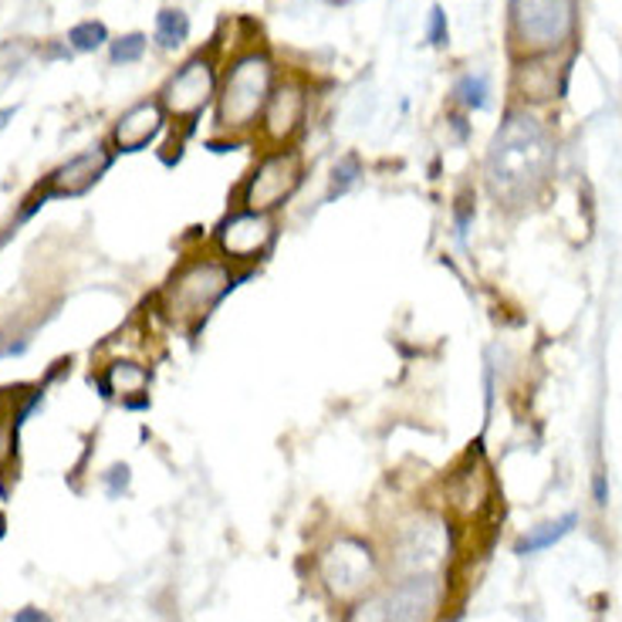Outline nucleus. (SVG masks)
Returning <instances> with one entry per match:
<instances>
[{"mask_svg":"<svg viewBox=\"0 0 622 622\" xmlns=\"http://www.w3.org/2000/svg\"><path fill=\"white\" fill-rule=\"evenodd\" d=\"M578 525V515L568 511L562 515L558 521H544L538 528H531L518 544H515V555H534V552H544V549H552V544H558L572 528Z\"/></svg>","mask_w":622,"mask_h":622,"instance_id":"obj_16","label":"nucleus"},{"mask_svg":"<svg viewBox=\"0 0 622 622\" xmlns=\"http://www.w3.org/2000/svg\"><path fill=\"white\" fill-rule=\"evenodd\" d=\"M440 599V572H410L385 592V622H434Z\"/></svg>","mask_w":622,"mask_h":622,"instance_id":"obj_9","label":"nucleus"},{"mask_svg":"<svg viewBox=\"0 0 622 622\" xmlns=\"http://www.w3.org/2000/svg\"><path fill=\"white\" fill-rule=\"evenodd\" d=\"M152 42L160 45L163 51H176L189 42V18L180 8H163L156 14V31Z\"/></svg>","mask_w":622,"mask_h":622,"instance_id":"obj_17","label":"nucleus"},{"mask_svg":"<svg viewBox=\"0 0 622 622\" xmlns=\"http://www.w3.org/2000/svg\"><path fill=\"white\" fill-rule=\"evenodd\" d=\"M108 45V27L102 21H82L68 31V48L71 51H82V55H92L99 48Z\"/></svg>","mask_w":622,"mask_h":622,"instance_id":"obj_20","label":"nucleus"},{"mask_svg":"<svg viewBox=\"0 0 622 622\" xmlns=\"http://www.w3.org/2000/svg\"><path fill=\"white\" fill-rule=\"evenodd\" d=\"M42 58H51V61L61 58V61H68V58H71V48H68V42H65V45H51V48L42 51Z\"/></svg>","mask_w":622,"mask_h":622,"instance_id":"obj_27","label":"nucleus"},{"mask_svg":"<svg viewBox=\"0 0 622 622\" xmlns=\"http://www.w3.org/2000/svg\"><path fill=\"white\" fill-rule=\"evenodd\" d=\"M575 0H508V48L515 61L552 58L575 34Z\"/></svg>","mask_w":622,"mask_h":622,"instance_id":"obj_4","label":"nucleus"},{"mask_svg":"<svg viewBox=\"0 0 622 622\" xmlns=\"http://www.w3.org/2000/svg\"><path fill=\"white\" fill-rule=\"evenodd\" d=\"M112 166V152L105 146H92L85 152L71 156L68 163H61L45 183H42V204L45 200H74L85 197V193L108 173Z\"/></svg>","mask_w":622,"mask_h":622,"instance_id":"obj_10","label":"nucleus"},{"mask_svg":"<svg viewBox=\"0 0 622 622\" xmlns=\"http://www.w3.org/2000/svg\"><path fill=\"white\" fill-rule=\"evenodd\" d=\"M319 578L335 602H359L379 581V555L369 541L342 534L319 555Z\"/></svg>","mask_w":622,"mask_h":622,"instance_id":"obj_5","label":"nucleus"},{"mask_svg":"<svg viewBox=\"0 0 622 622\" xmlns=\"http://www.w3.org/2000/svg\"><path fill=\"white\" fill-rule=\"evenodd\" d=\"M217 99V68L210 58L197 55L176 68V74L163 89V108L173 119H183L186 126H193L204 115V108Z\"/></svg>","mask_w":622,"mask_h":622,"instance_id":"obj_8","label":"nucleus"},{"mask_svg":"<svg viewBox=\"0 0 622 622\" xmlns=\"http://www.w3.org/2000/svg\"><path fill=\"white\" fill-rule=\"evenodd\" d=\"M304 115H308V92L295 78H285V82H275L270 89V99L264 105L261 115V129L264 139L281 146H291V139L304 129Z\"/></svg>","mask_w":622,"mask_h":622,"instance_id":"obj_11","label":"nucleus"},{"mask_svg":"<svg viewBox=\"0 0 622 622\" xmlns=\"http://www.w3.org/2000/svg\"><path fill=\"white\" fill-rule=\"evenodd\" d=\"M304 183V160L291 146L264 152L251 176L241 186L238 207L257 210V214H278Z\"/></svg>","mask_w":622,"mask_h":622,"instance_id":"obj_6","label":"nucleus"},{"mask_svg":"<svg viewBox=\"0 0 622 622\" xmlns=\"http://www.w3.org/2000/svg\"><path fill=\"white\" fill-rule=\"evenodd\" d=\"M102 481H105L108 497H123V494L129 491V481H133L129 463H115V466H108V474H105Z\"/></svg>","mask_w":622,"mask_h":622,"instance_id":"obj_24","label":"nucleus"},{"mask_svg":"<svg viewBox=\"0 0 622 622\" xmlns=\"http://www.w3.org/2000/svg\"><path fill=\"white\" fill-rule=\"evenodd\" d=\"M146 48H149V37L133 31V34H123V37H115V42H108V58H112V65H136V61H142Z\"/></svg>","mask_w":622,"mask_h":622,"instance_id":"obj_21","label":"nucleus"},{"mask_svg":"<svg viewBox=\"0 0 622 622\" xmlns=\"http://www.w3.org/2000/svg\"><path fill=\"white\" fill-rule=\"evenodd\" d=\"M166 123H170V115L160 99L136 102L133 108H126L119 115V123H115L112 146H115V152H142L163 136Z\"/></svg>","mask_w":622,"mask_h":622,"instance_id":"obj_12","label":"nucleus"},{"mask_svg":"<svg viewBox=\"0 0 622 622\" xmlns=\"http://www.w3.org/2000/svg\"><path fill=\"white\" fill-rule=\"evenodd\" d=\"M426 42L434 48H447L450 45V24H447V11L440 4L430 8V18H426Z\"/></svg>","mask_w":622,"mask_h":622,"instance_id":"obj_23","label":"nucleus"},{"mask_svg":"<svg viewBox=\"0 0 622 622\" xmlns=\"http://www.w3.org/2000/svg\"><path fill=\"white\" fill-rule=\"evenodd\" d=\"M14 622H55L48 612H42V609H34V606H27V609H21V612H14Z\"/></svg>","mask_w":622,"mask_h":622,"instance_id":"obj_26","label":"nucleus"},{"mask_svg":"<svg viewBox=\"0 0 622 622\" xmlns=\"http://www.w3.org/2000/svg\"><path fill=\"white\" fill-rule=\"evenodd\" d=\"M270 89H275V61L264 51H247L241 58H233L217 89V133L223 136L251 133L261 123Z\"/></svg>","mask_w":622,"mask_h":622,"instance_id":"obj_3","label":"nucleus"},{"mask_svg":"<svg viewBox=\"0 0 622 622\" xmlns=\"http://www.w3.org/2000/svg\"><path fill=\"white\" fill-rule=\"evenodd\" d=\"M552 58H555V55H552ZM552 58H528V61H518L515 89H518L521 99H528V102H549V99H558V95L565 92V85L555 82Z\"/></svg>","mask_w":622,"mask_h":622,"instance_id":"obj_14","label":"nucleus"},{"mask_svg":"<svg viewBox=\"0 0 622 622\" xmlns=\"http://www.w3.org/2000/svg\"><path fill=\"white\" fill-rule=\"evenodd\" d=\"M453 99L466 108V112H481L487 108L491 102V78L484 71H466L457 78V85H453Z\"/></svg>","mask_w":622,"mask_h":622,"instance_id":"obj_18","label":"nucleus"},{"mask_svg":"<svg viewBox=\"0 0 622 622\" xmlns=\"http://www.w3.org/2000/svg\"><path fill=\"white\" fill-rule=\"evenodd\" d=\"M444 555V528L434 518H416L400 534V562L410 572H437L434 562Z\"/></svg>","mask_w":622,"mask_h":622,"instance_id":"obj_13","label":"nucleus"},{"mask_svg":"<svg viewBox=\"0 0 622 622\" xmlns=\"http://www.w3.org/2000/svg\"><path fill=\"white\" fill-rule=\"evenodd\" d=\"M278 241V223L275 214H257V210H244L233 207L214 230V244L220 251V257H227L230 264H257L270 254Z\"/></svg>","mask_w":622,"mask_h":622,"instance_id":"obj_7","label":"nucleus"},{"mask_svg":"<svg viewBox=\"0 0 622 622\" xmlns=\"http://www.w3.org/2000/svg\"><path fill=\"white\" fill-rule=\"evenodd\" d=\"M247 278V270H238L227 257H193L170 278L163 291V311L173 325L197 332L207 325L214 308Z\"/></svg>","mask_w":622,"mask_h":622,"instance_id":"obj_2","label":"nucleus"},{"mask_svg":"<svg viewBox=\"0 0 622 622\" xmlns=\"http://www.w3.org/2000/svg\"><path fill=\"white\" fill-rule=\"evenodd\" d=\"M558 142L552 126L531 108H508L484 156V186L497 210L525 214L555 176Z\"/></svg>","mask_w":622,"mask_h":622,"instance_id":"obj_1","label":"nucleus"},{"mask_svg":"<svg viewBox=\"0 0 622 622\" xmlns=\"http://www.w3.org/2000/svg\"><path fill=\"white\" fill-rule=\"evenodd\" d=\"M366 176V166H362V160L356 152H345L342 160L332 166V176H329V193H325V200L329 204H335L338 197H345L348 189H353L359 180Z\"/></svg>","mask_w":622,"mask_h":622,"instance_id":"obj_19","label":"nucleus"},{"mask_svg":"<svg viewBox=\"0 0 622 622\" xmlns=\"http://www.w3.org/2000/svg\"><path fill=\"white\" fill-rule=\"evenodd\" d=\"M348 622H385V596H362L348 609Z\"/></svg>","mask_w":622,"mask_h":622,"instance_id":"obj_22","label":"nucleus"},{"mask_svg":"<svg viewBox=\"0 0 622 622\" xmlns=\"http://www.w3.org/2000/svg\"><path fill=\"white\" fill-rule=\"evenodd\" d=\"M596 504H599V508H606V504H609V487H606L602 474H596Z\"/></svg>","mask_w":622,"mask_h":622,"instance_id":"obj_28","label":"nucleus"},{"mask_svg":"<svg viewBox=\"0 0 622 622\" xmlns=\"http://www.w3.org/2000/svg\"><path fill=\"white\" fill-rule=\"evenodd\" d=\"M453 220H457V233H460V241H463V238H466V227H471V220H474V204L460 200V204L453 207Z\"/></svg>","mask_w":622,"mask_h":622,"instance_id":"obj_25","label":"nucleus"},{"mask_svg":"<svg viewBox=\"0 0 622 622\" xmlns=\"http://www.w3.org/2000/svg\"><path fill=\"white\" fill-rule=\"evenodd\" d=\"M14 112H18V108H0V129L8 126V119H14Z\"/></svg>","mask_w":622,"mask_h":622,"instance_id":"obj_29","label":"nucleus"},{"mask_svg":"<svg viewBox=\"0 0 622 622\" xmlns=\"http://www.w3.org/2000/svg\"><path fill=\"white\" fill-rule=\"evenodd\" d=\"M149 379L152 372L139 362H112L102 376H99V389H102V396L105 400H126L129 396H142L146 400V389H149Z\"/></svg>","mask_w":622,"mask_h":622,"instance_id":"obj_15","label":"nucleus"}]
</instances>
